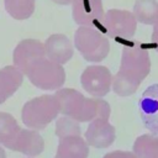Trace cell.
<instances>
[{
  "label": "cell",
  "instance_id": "cell-9",
  "mask_svg": "<svg viewBox=\"0 0 158 158\" xmlns=\"http://www.w3.org/2000/svg\"><path fill=\"white\" fill-rule=\"evenodd\" d=\"M46 57L44 43L37 40H22L14 51V65L26 75L28 68L40 58Z\"/></svg>",
  "mask_w": 158,
  "mask_h": 158
},
{
  "label": "cell",
  "instance_id": "cell-26",
  "mask_svg": "<svg viewBox=\"0 0 158 158\" xmlns=\"http://www.w3.org/2000/svg\"><path fill=\"white\" fill-rule=\"evenodd\" d=\"M54 158H60V157H57V156H56V157H54Z\"/></svg>",
  "mask_w": 158,
  "mask_h": 158
},
{
  "label": "cell",
  "instance_id": "cell-18",
  "mask_svg": "<svg viewBox=\"0 0 158 158\" xmlns=\"http://www.w3.org/2000/svg\"><path fill=\"white\" fill-rule=\"evenodd\" d=\"M20 127L12 115L0 112V144L9 148L20 132Z\"/></svg>",
  "mask_w": 158,
  "mask_h": 158
},
{
  "label": "cell",
  "instance_id": "cell-20",
  "mask_svg": "<svg viewBox=\"0 0 158 158\" xmlns=\"http://www.w3.org/2000/svg\"><path fill=\"white\" fill-rule=\"evenodd\" d=\"M80 125L77 120L69 117V116H63L57 118L56 122V135L58 136L59 139L65 138V137H73V136H80Z\"/></svg>",
  "mask_w": 158,
  "mask_h": 158
},
{
  "label": "cell",
  "instance_id": "cell-19",
  "mask_svg": "<svg viewBox=\"0 0 158 158\" xmlns=\"http://www.w3.org/2000/svg\"><path fill=\"white\" fill-rule=\"evenodd\" d=\"M7 14L16 20L28 19L35 10V0H4Z\"/></svg>",
  "mask_w": 158,
  "mask_h": 158
},
{
  "label": "cell",
  "instance_id": "cell-22",
  "mask_svg": "<svg viewBox=\"0 0 158 158\" xmlns=\"http://www.w3.org/2000/svg\"><path fill=\"white\" fill-rule=\"evenodd\" d=\"M152 42L154 44L156 51L158 52V21L153 25V32H152Z\"/></svg>",
  "mask_w": 158,
  "mask_h": 158
},
{
  "label": "cell",
  "instance_id": "cell-8",
  "mask_svg": "<svg viewBox=\"0 0 158 158\" xmlns=\"http://www.w3.org/2000/svg\"><path fill=\"white\" fill-rule=\"evenodd\" d=\"M72 14L79 26L94 27L101 31L105 15L101 0H74L72 4Z\"/></svg>",
  "mask_w": 158,
  "mask_h": 158
},
{
  "label": "cell",
  "instance_id": "cell-4",
  "mask_svg": "<svg viewBox=\"0 0 158 158\" xmlns=\"http://www.w3.org/2000/svg\"><path fill=\"white\" fill-rule=\"evenodd\" d=\"M74 46L88 62H101L110 52L109 38L94 27L79 26L74 33Z\"/></svg>",
  "mask_w": 158,
  "mask_h": 158
},
{
  "label": "cell",
  "instance_id": "cell-23",
  "mask_svg": "<svg viewBox=\"0 0 158 158\" xmlns=\"http://www.w3.org/2000/svg\"><path fill=\"white\" fill-rule=\"evenodd\" d=\"M52 1L58 5H69V4H73L74 0H52Z\"/></svg>",
  "mask_w": 158,
  "mask_h": 158
},
{
  "label": "cell",
  "instance_id": "cell-16",
  "mask_svg": "<svg viewBox=\"0 0 158 158\" xmlns=\"http://www.w3.org/2000/svg\"><path fill=\"white\" fill-rule=\"evenodd\" d=\"M133 15L137 22L143 25H154L158 21V1L136 0L133 5Z\"/></svg>",
  "mask_w": 158,
  "mask_h": 158
},
{
  "label": "cell",
  "instance_id": "cell-17",
  "mask_svg": "<svg viewBox=\"0 0 158 158\" xmlns=\"http://www.w3.org/2000/svg\"><path fill=\"white\" fill-rule=\"evenodd\" d=\"M132 152L137 158H154L158 153V135H141L136 138Z\"/></svg>",
  "mask_w": 158,
  "mask_h": 158
},
{
  "label": "cell",
  "instance_id": "cell-14",
  "mask_svg": "<svg viewBox=\"0 0 158 158\" xmlns=\"http://www.w3.org/2000/svg\"><path fill=\"white\" fill-rule=\"evenodd\" d=\"M23 73L15 65H6L0 69V104L6 101L22 84Z\"/></svg>",
  "mask_w": 158,
  "mask_h": 158
},
{
  "label": "cell",
  "instance_id": "cell-1",
  "mask_svg": "<svg viewBox=\"0 0 158 158\" xmlns=\"http://www.w3.org/2000/svg\"><path fill=\"white\" fill-rule=\"evenodd\" d=\"M149 72L151 58L148 51L137 42L126 44L122 49L120 69L112 79V90L120 96L132 95Z\"/></svg>",
  "mask_w": 158,
  "mask_h": 158
},
{
  "label": "cell",
  "instance_id": "cell-2",
  "mask_svg": "<svg viewBox=\"0 0 158 158\" xmlns=\"http://www.w3.org/2000/svg\"><path fill=\"white\" fill-rule=\"evenodd\" d=\"M56 96L60 105V114L78 122H91L95 118L109 120L110 117V105L100 98L89 99L78 90L70 88L57 90Z\"/></svg>",
  "mask_w": 158,
  "mask_h": 158
},
{
  "label": "cell",
  "instance_id": "cell-11",
  "mask_svg": "<svg viewBox=\"0 0 158 158\" xmlns=\"http://www.w3.org/2000/svg\"><path fill=\"white\" fill-rule=\"evenodd\" d=\"M115 137V127L109 122V120L104 118L93 120L85 131L86 143L95 148H107L114 143Z\"/></svg>",
  "mask_w": 158,
  "mask_h": 158
},
{
  "label": "cell",
  "instance_id": "cell-15",
  "mask_svg": "<svg viewBox=\"0 0 158 158\" xmlns=\"http://www.w3.org/2000/svg\"><path fill=\"white\" fill-rule=\"evenodd\" d=\"M56 156L60 158H88L89 144L80 136L65 137L59 139Z\"/></svg>",
  "mask_w": 158,
  "mask_h": 158
},
{
  "label": "cell",
  "instance_id": "cell-12",
  "mask_svg": "<svg viewBox=\"0 0 158 158\" xmlns=\"http://www.w3.org/2000/svg\"><path fill=\"white\" fill-rule=\"evenodd\" d=\"M44 49L46 57L59 64L67 63L73 57V44L70 40L62 33L49 36L44 42Z\"/></svg>",
  "mask_w": 158,
  "mask_h": 158
},
{
  "label": "cell",
  "instance_id": "cell-24",
  "mask_svg": "<svg viewBox=\"0 0 158 158\" xmlns=\"http://www.w3.org/2000/svg\"><path fill=\"white\" fill-rule=\"evenodd\" d=\"M0 158H6V156H5V151L0 147Z\"/></svg>",
  "mask_w": 158,
  "mask_h": 158
},
{
  "label": "cell",
  "instance_id": "cell-25",
  "mask_svg": "<svg viewBox=\"0 0 158 158\" xmlns=\"http://www.w3.org/2000/svg\"><path fill=\"white\" fill-rule=\"evenodd\" d=\"M154 158H158V153H157V156H156V157H154Z\"/></svg>",
  "mask_w": 158,
  "mask_h": 158
},
{
  "label": "cell",
  "instance_id": "cell-5",
  "mask_svg": "<svg viewBox=\"0 0 158 158\" xmlns=\"http://www.w3.org/2000/svg\"><path fill=\"white\" fill-rule=\"evenodd\" d=\"M30 81L42 90H59L65 81V72L62 64L47 57L36 60L26 73Z\"/></svg>",
  "mask_w": 158,
  "mask_h": 158
},
{
  "label": "cell",
  "instance_id": "cell-13",
  "mask_svg": "<svg viewBox=\"0 0 158 158\" xmlns=\"http://www.w3.org/2000/svg\"><path fill=\"white\" fill-rule=\"evenodd\" d=\"M44 142L42 136L35 130H20L19 135L14 139L10 149L23 153L28 157H36L42 153Z\"/></svg>",
  "mask_w": 158,
  "mask_h": 158
},
{
  "label": "cell",
  "instance_id": "cell-6",
  "mask_svg": "<svg viewBox=\"0 0 158 158\" xmlns=\"http://www.w3.org/2000/svg\"><path fill=\"white\" fill-rule=\"evenodd\" d=\"M137 28V20L133 12L127 10L111 9L105 12L101 32L109 35V37L115 38L116 41L121 38L133 37Z\"/></svg>",
  "mask_w": 158,
  "mask_h": 158
},
{
  "label": "cell",
  "instance_id": "cell-10",
  "mask_svg": "<svg viewBox=\"0 0 158 158\" xmlns=\"http://www.w3.org/2000/svg\"><path fill=\"white\" fill-rule=\"evenodd\" d=\"M138 109L146 128L151 133L158 135V84H153L143 91L138 101Z\"/></svg>",
  "mask_w": 158,
  "mask_h": 158
},
{
  "label": "cell",
  "instance_id": "cell-3",
  "mask_svg": "<svg viewBox=\"0 0 158 158\" xmlns=\"http://www.w3.org/2000/svg\"><path fill=\"white\" fill-rule=\"evenodd\" d=\"M60 112V105L56 96L52 95H41L38 98L28 100L21 111L22 122L33 130H43L49 122L57 118Z\"/></svg>",
  "mask_w": 158,
  "mask_h": 158
},
{
  "label": "cell",
  "instance_id": "cell-7",
  "mask_svg": "<svg viewBox=\"0 0 158 158\" xmlns=\"http://www.w3.org/2000/svg\"><path fill=\"white\" fill-rule=\"evenodd\" d=\"M112 74L104 65H89L80 77L83 89L94 98H102L112 89Z\"/></svg>",
  "mask_w": 158,
  "mask_h": 158
},
{
  "label": "cell",
  "instance_id": "cell-21",
  "mask_svg": "<svg viewBox=\"0 0 158 158\" xmlns=\"http://www.w3.org/2000/svg\"><path fill=\"white\" fill-rule=\"evenodd\" d=\"M104 158H137L133 152L128 151H112L104 156Z\"/></svg>",
  "mask_w": 158,
  "mask_h": 158
}]
</instances>
